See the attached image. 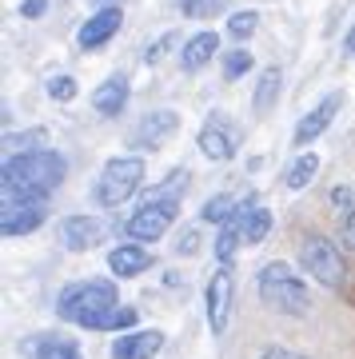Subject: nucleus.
<instances>
[{
  "label": "nucleus",
  "mask_w": 355,
  "mask_h": 359,
  "mask_svg": "<svg viewBox=\"0 0 355 359\" xmlns=\"http://www.w3.org/2000/svg\"><path fill=\"white\" fill-rule=\"evenodd\" d=\"M4 196H28V200H48L68 176V160L56 148L8 156L4 160Z\"/></svg>",
  "instance_id": "obj_1"
},
{
  "label": "nucleus",
  "mask_w": 355,
  "mask_h": 359,
  "mask_svg": "<svg viewBox=\"0 0 355 359\" xmlns=\"http://www.w3.org/2000/svg\"><path fill=\"white\" fill-rule=\"evenodd\" d=\"M255 292L264 299V308L279 311V316H304L312 308V295H307V283L295 276L292 264H283V259H272L260 268L255 276Z\"/></svg>",
  "instance_id": "obj_2"
},
{
  "label": "nucleus",
  "mask_w": 355,
  "mask_h": 359,
  "mask_svg": "<svg viewBox=\"0 0 355 359\" xmlns=\"http://www.w3.org/2000/svg\"><path fill=\"white\" fill-rule=\"evenodd\" d=\"M144 176H148V168H144L140 156H112V160L104 164V172H100V180H96L92 196H96V204L100 208H120L144 188Z\"/></svg>",
  "instance_id": "obj_3"
},
{
  "label": "nucleus",
  "mask_w": 355,
  "mask_h": 359,
  "mask_svg": "<svg viewBox=\"0 0 355 359\" xmlns=\"http://www.w3.org/2000/svg\"><path fill=\"white\" fill-rule=\"evenodd\" d=\"M116 304H120V287L112 280H76L56 295V316L64 323H80L84 316H96Z\"/></svg>",
  "instance_id": "obj_4"
},
{
  "label": "nucleus",
  "mask_w": 355,
  "mask_h": 359,
  "mask_svg": "<svg viewBox=\"0 0 355 359\" xmlns=\"http://www.w3.org/2000/svg\"><path fill=\"white\" fill-rule=\"evenodd\" d=\"M300 268H304L316 283L331 287V292H340L343 280H347V268H343V252L331 244L328 236H319V231L304 236V244H300Z\"/></svg>",
  "instance_id": "obj_5"
},
{
  "label": "nucleus",
  "mask_w": 355,
  "mask_h": 359,
  "mask_svg": "<svg viewBox=\"0 0 355 359\" xmlns=\"http://www.w3.org/2000/svg\"><path fill=\"white\" fill-rule=\"evenodd\" d=\"M180 216V200H168V196H144L140 200V208L128 216L124 231L128 240H136V244H156L160 236H168V228L176 224Z\"/></svg>",
  "instance_id": "obj_6"
},
{
  "label": "nucleus",
  "mask_w": 355,
  "mask_h": 359,
  "mask_svg": "<svg viewBox=\"0 0 355 359\" xmlns=\"http://www.w3.org/2000/svg\"><path fill=\"white\" fill-rule=\"evenodd\" d=\"M196 144H200V152L208 156V160L228 164V160H236V152H240V128L228 120V112H212L203 120Z\"/></svg>",
  "instance_id": "obj_7"
},
{
  "label": "nucleus",
  "mask_w": 355,
  "mask_h": 359,
  "mask_svg": "<svg viewBox=\"0 0 355 359\" xmlns=\"http://www.w3.org/2000/svg\"><path fill=\"white\" fill-rule=\"evenodd\" d=\"M48 219V200H28V196H4V212H0V231L4 236H32Z\"/></svg>",
  "instance_id": "obj_8"
},
{
  "label": "nucleus",
  "mask_w": 355,
  "mask_h": 359,
  "mask_svg": "<svg viewBox=\"0 0 355 359\" xmlns=\"http://www.w3.org/2000/svg\"><path fill=\"white\" fill-rule=\"evenodd\" d=\"M208 327L216 335L228 332L232 323V304H236V280H232V268H216L212 280H208Z\"/></svg>",
  "instance_id": "obj_9"
},
{
  "label": "nucleus",
  "mask_w": 355,
  "mask_h": 359,
  "mask_svg": "<svg viewBox=\"0 0 355 359\" xmlns=\"http://www.w3.org/2000/svg\"><path fill=\"white\" fill-rule=\"evenodd\" d=\"M56 231H60V244L68 252H92L96 244H104L108 224L100 216H64Z\"/></svg>",
  "instance_id": "obj_10"
},
{
  "label": "nucleus",
  "mask_w": 355,
  "mask_h": 359,
  "mask_svg": "<svg viewBox=\"0 0 355 359\" xmlns=\"http://www.w3.org/2000/svg\"><path fill=\"white\" fill-rule=\"evenodd\" d=\"M340 108H343V92H328L323 100L312 108V112L295 124V148H307V144H316L323 132L331 128V120L340 116Z\"/></svg>",
  "instance_id": "obj_11"
},
{
  "label": "nucleus",
  "mask_w": 355,
  "mask_h": 359,
  "mask_svg": "<svg viewBox=\"0 0 355 359\" xmlns=\"http://www.w3.org/2000/svg\"><path fill=\"white\" fill-rule=\"evenodd\" d=\"M180 128V116L172 108H156V112L140 116V124L132 128V148H156V144H164L168 136H176Z\"/></svg>",
  "instance_id": "obj_12"
},
{
  "label": "nucleus",
  "mask_w": 355,
  "mask_h": 359,
  "mask_svg": "<svg viewBox=\"0 0 355 359\" xmlns=\"http://www.w3.org/2000/svg\"><path fill=\"white\" fill-rule=\"evenodd\" d=\"M120 25H124V13H120V8H100L96 16H88V20L80 25L76 44L84 52H96V48H104V44L120 32Z\"/></svg>",
  "instance_id": "obj_13"
},
{
  "label": "nucleus",
  "mask_w": 355,
  "mask_h": 359,
  "mask_svg": "<svg viewBox=\"0 0 355 359\" xmlns=\"http://www.w3.org/2000/svg\"><path fill=\"white\" fill-rule=\"evenodd\" d=\"M152 268V252L144 244H116L108 252V271L116 280H132V276H144Z\"/></svg>",
  "instance_id": "obj_14"
},
{
  "label": "nucleus",
  "mask_w": 355,
  "mask_h": 359,
  "mask_svg": "<svg viewBox=\"0 0 355 359\" xmlns=\"http://www.w3.org/2000/svg\"><path fill=\"white\" fill-rule=\"evenodd\" d=\"M164 347V332H124L112 339V359H156Z\"/></svg>",
  "instance_id": "obj_15"
},
{
  "label": "nucleus",
  "mask_w": 355,
  "mask_h": 359,
  "mask_svg": "<svg viewBox=\"0 0 355 359\" xmlns=\"http://www.w3.org/2000/svg\"><path fill=\"white\" fill-rule=\"evenodd\" d=\"M128 96H132V84H128L124 72H116V76H108L100 88L92 92V108L100 116H120L128 108Z\"/></svg>",
  "instance_id": "obj_16"
},
{
  "label": "nucleus",
  "mask_w": 355,
  "mask_h": 359,
  "mask_svg": "<svg viewBox=\"0 0 355 359\" xmlns=\"http://www.w3.org/2000/svg\"><path fill=\"white\" fill-rule=\"evenodd\" d=\"M220 52V36L216 32H196V36L184 40V48H180V68L184 72H200L203 65H212Z\"/></svg>",
  "instance_id": "obj_17"
},
{
  "label": "nucleus",
  "mask_w": 355,
  "mask_h": 359,
  "mask_svg": "<svg viewBox=\"0 0 355 359\" xmlns=\"http://www.w3.org/2000/svg\"><path fill=\"white\" fill-rule=\"evenodd\" d=\"M76 327L124 335V332H132V327H136V308H128V304H116V308H104V311H96V316H84Z\"/></svg>",
  "instance_id": "obj_18"
},
{
  "label": "nucleus",
  "mask_w": 355,
  "mask_h": 359,
  "mask_svg": "<svg viewBox=\"0 0 355 359\" xmlns=\"http://www.w3.org/2000/svg\"><path fill=\"white\" fill-rule=\"evenodd\" d=\"M279 88H283V72H279V65H267L264 72H260V80H255L252 112H255V116H267V112H272V108H276V100H279Z\"/></svg>",
  "instance_id": "obj_19"
},
{
  "label": "nucleus",
  "mask_w": 355,
  "mask_h": 359,
  "mask_svg": "<svg viewBox=\"0 0 355 359\" xmlns=\"http://www.w3.org/2000/svg\"><path fill=\"white\" fill-rule=\"evenodd\" d=\"M25 351L32 359H80L76 344L64 339V335H32V339L25 344Z\"/></svg>",
  "instance_id": "obj_20"
},
{
  "label": "nucleus",
  "mask_w": 355,
  "mask_h": 359,
  "mask_svg": "<svg viewBox=\"0 0 355 359\" xmlns=\"http://www.w3.org/2000/svg\"><path fill=\"white\" fill-rule=\"evenodd\" d=\"M316 172H319V156L316 152H300L288 164V172H283V184L292 188V192H300V188H307L312 180H316Z\"/></svg>",
  "instance_id": "obj_21"
},
{
  "label": "nucleus",
  "mask_w": 355,
  "mask_h": 359,
  "mask_svg": "<svg viewBox=\"0 0 355 359\" xmlns=\"http://www.w3.org/2000/svg\"><path fill=\"white\" fill-rule=\"evenodd\" d=\"M243 244V231H240V219L232 216L224 228H220L216 236V259H220V268H232V259H236V252H240Z\"/></svg>",
  "instance_id": "obj_22"
},
{
  "label": "nucleus",
  "mask_w": 355,
  "mask_h": 359,
  "mask_svg": "<svg viewBox=\"0 0 355 359\" xmlns=\"http://www.w3.org/2000/svg\"><path fill=\"white\" fill-rule=\"evenodd\" d=\"M236 204H240V200H232L228 192L208 196V200H203V208H200V219H203V224H220V228H224V224L236 216Z\"/></svg>",
  "instance_id": "obj_23"
},
{
  "label": "nucleus",
  "mask_w": 355,
  "mask_h": 359,
  "mask_svg": "<svg viewBox=\"0 0 355 359\" xmlns=\"http://www.w3.org/2000/svg\"><path fill=\"white\" fill-rule=\"evenodd\" d=\"M240 231H243V244H248V248L264 244V236H267V231H272V212H267L264 204H260V208H252V212L243 216Z\"/></svg>",
  "instance_id": "obj_24"
},
{
  "label": "nucleus",
  "mask_w": 355,
  "mask_h": 359,
  "mask_svg": "<svg viewBox=\"0 0 355 359\" xmlns=\"http://www.w3.org/2000/svg\"><path fill=\"white\" fill-rule=\"evenodd\" d=\"M180 192H188V168H172L152 188V196H168V200H180Z\"/></svg>",
  "instance_id": "obj_25"
},
{
  "label": "nucleus",
  "mask_w": 355,
  "mask_h": 359,
  "mask_svg": "<svg viewBox=\"0 0 355 359\" xmlns=\"http://www.w3.org/2000/svg\"><path fill=\"white\" fill-rule=\"evenodd\" d=\"M44 140H48L44 128H32V132H25V136H13V132H8V140H4V144L13 148V156H25V152H40Z\"/></svg>",
  "instance_id": "obj_26"
},
{
  "label": "nucleus",
  "mask_w": 355,
  "mask_h": 359,
  "mask_svg": "<svg viewBox=\"0 0 355 359\" xmlns=\"http://www.w3.org/2000/svg\"><path fill=\"white\" fill-rule=\"evenodd\" d=\"M260 28V13H252V8H243V13H232V20H228V32L236 40H248Z\"/></svg>",
  "instance_id": "obj_27"
},
{
  "label": "nucleus",
  "mask_w": 355,
  "mask_h": 359,
  "mask_svg": "<svg viewBox=\"0 0 355 359\" xmlns=\"http://www.w3.org/2000/svg\"><path fill=\"white\" fill-rule=\"evenodd\" d=\"M248 68H252V52H248V48L224 52V76H228V80H240Z\"/></svg>",
  "instance_id": "obj_28"
},
{
  "label": "nucleus",
  "mask_w": 355,
  "mask_h": 359,
  "mask_svg": "<svg viewBox=\"0 0 355 359\" xmlns=\"http://www.w3.org/2000/svg\"><path fill=\"white\" fill-rule=\"evenodd\" d=\"M76 92H80V84H76V76H68V72H60V76L48 80V96L52 100L68 104V100H76Z\"/></svg>",
  "instance_id": "obj_29"
},
{
  "label": "nucleus",
  "mask_w": 355,
  "mask_h": 359,
  "mask_svg": "<svg viewBox=\"0 0 355 359\" xmlns=\"http://www.w3.org/2000/svg\"><path fill=\"white\" fill-rule=\"evenodd\" d=\"M331 208H335V212H340V219H347L355 212V192L351 188H347V184H340V188H331Z\"/></svg>",
  "instance_id": "obj_30"
},
{
  "label": "nucleus",
  "mask_w": 355,
  "mask_h": 359,
  "mask_svg": "<svg viewBox=\"0 0 355 359\" xmlns=\"http://www.w3.org/2000/svg\"><path fill=\"white\" fill-rule=\"evenodd\" d=\"M180 8H184V16H208L224 8V0H180Z\"/></svg>",
  "instance_id": "obj_31"
},
{
  "label": "nucleus",
  "mask_w": 355,
  "mask_h": 359,
  "mask_svg": "<svg viewBox=\"0 0 355 359\" xmlns=\"http://www.w3.org/2000/svg\"><path fill=\"white\" fill-rule=\"evenodd\" d=\"M196 248H200V236H196V228H184L176 236V256H196Z\"/></svg>",
  "instance_id": "obj_32"
},
{
  "label": "nucleus",
  "mask_w": 355,
  "mask_h": 359,
  "mask_svg": "<svg viewBox=\"0 0 355 359\" xmlns=\"http://www.w3.org/2000/svg\"><path fill=\"white\" fill-rule=\"evenodd\" d=\"M172 40H176V32H164V36L156 40V44H148V52H144V60H148V65H160V56H164V48L172 44Z\"/></svg>",
  "instance_id": "obj_33"
},
{
  "label": "nucleus",
  "mask_w": 355,
  "mask_h": 359,
  "mask_svg": "<svg viewBox=\"0 0 355 359\" xmlns=\"http://www.w3.org/2000/svg\"><path fill=\"white\" fill-rule=\"evenodd\" d=\"M260 359H307V355H300V351H292V347H264Z\"/></svg>",
  "instance_id": "obj_34"
},
{
  "label": "nucleus",
  "mask_w": 355,
  "mask_h": 359,
  "mask_svg": "<svg viewBox=\"0 0 355 359\" xmlns=\"http://www.w3.org/2000/svg\"><path fill=\"white\" fill-rule=\"evenodd\" d=\"M44 8H48V0H25L20 4V16L25 20H36V16H44Z\"/></svg>",
  "instance_id": "obj_35"
},
{
  "label": "nucleus",
  "mask_w": 355,
  "mask_h": 359,
  "mask_svg": "<svg viewBox=\"0 0 355 359\" xmlns=\"http://www.w3.org/2000/svg\"><path fill=\"white\" fill-rule=\"evenodd\" d=\"M340 236H343V244L347 248H355V212L347 219H340Z\"/></svg>",
  "instance_id": "obj_36"
},
{
  "label": "nucleus",
  "mask_w": 355,
  "mask_h": 359,
  "mask_svg": "<svg viewBox=\"0 0 355 359\" xmlns=\"http://www.w3.org/2000/svg\"><path fill=\"white\" fill-rule=\"evenodd\" d=\"M343 48H347V52H351V56H355V25L347 28V36H343Z\"/></svg>",
  "instance_id": "obj_37"
},
{
  "label": "nucleus",
  "mask_w": 355,
  "mask_h": 359,
  "mask_svg": "<svg viewBox=\"0 0 355 359\" xmlns=\"http://www.w3.org/2000/svg\"><path fill=\"white\" fill-rule=\"evenodd\" d=\"M96 4H104V8H120V0H96Z\"/></svg>",
  "instance_id": "obj_38"
}]
</instances>
